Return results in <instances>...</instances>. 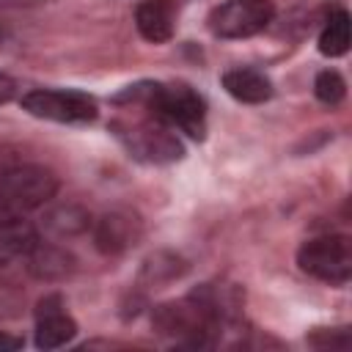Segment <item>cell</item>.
<instances>
[{"label":"cell","instance_id":"3957f363","mask_svg":"<svg viewBox=\"0 0 352 352\" xmlns=\"http://www.w3.org/2000/svg\"><path fill=\"white\" fill-rule=\"evenodd\" d=\"M116 129H118L121 143L126 146V151H129L135 160L162 165V162H176V160L184 157V146H182V140L176 138L173 126L165 124V121H162L160 116H154V113H151V118H146V121L116 124Z\"/></svg>","mask_w":352,"mask_h":352},{"label":"cell","instance_id":"30bf717a","mask_svg":"<svg viewBox=\"0 0 352 352\" xmlns=\"http://www.w3.org/2000/svg\"><path fill=\"white\" fill-rule=\"evenodd\" d=\"M223 88L236 99V102H245V104H261L272 96V82L264 72L258 69H250V66H236V69H228L223 74Z\"/></svg>","mask_w":352,"mask_h":352},{"label":"cell","instance_id":"d6986e66","mask_svg":"<svg viewBox=\"0 0 352 352\" xmlns=\"http://www.w3.org/2000/svg\"><path fill=\"white\" fill-rule=\"evenodd\" d=\"M3 41H6V33H3V30H0V47H3Z\"/></svg>","mask_w":352,"mask_h":352},{"label":"cell","instance_id":"6da1fadb","mask_svg":"<svg viewBox=\"0 0 352 352\" xmlns=\"http://www.w3.org/2000/svg\"><path fill=\"white\" fill-rule=\"evenodd\" d=\"M118 102H138L148 107L154 116H160L173 129H182L184 135L204 140L206 135V102L198 91H192L184 82H138L129 85L124 94L116 96Z\"/></svg>","mask_w":352,"mask_h":352},{"label":"cell","instance_id":"4fadbf2b","mask_svg":"<svg viewBox=\"0 0 352 352\" xmlns=\"http://www.w3.org/2000/svg\"><path fill=\"white\" fill-rule=\"evenodd\" d=\"M44 226L50 234L55 236H74V234H82L88 226H91V217L85 209L74 206V204H66V206H58L52 209L47 217H44Z\"/></svg>","mask_w":352,"mask_h":352},{"label":"cell","instance_id":"5b68a950","mask_svg":"<svg viewBox=\"0 0 352 352\" xmlns=\"http://www.w3.org/2000/svg\"><path fill=\"white\" fill-rule=\"evenodd\" d=\"M22 107L36 118H47V121H58V124H88L99 113L94 96H88L82 91H72V88L28 91L22 96Z\"/></svg>","mask_w":352,"mask_h":352},{"label":"cell","instance_id":"2e32d148","mask_svg":"<svg viewBox=\"0 0 352 352\" xmlns=\"http://www.w3.org/2000/svg\"><path fill=\"white\" fill-rule=\"evenodd\" d=\"M314 91H316V99H319V102L336 107V104L346 96V82H344V77H341L338 72L327 69V72H319V74H316Z\"/></svg>","mask_w":352,"mask_h":352},{"label":"cell","instance_id":"52a82bcc","mask_svg":"<svg viewBox=\"0 0 352 352\" xmlns=\"http://www.w3.org/2000/svg\"><path fill=\"white\" fill-rule=\"evenodd\" d=\"M77 333V322L66 314L63 297L44 294L36 305V346L38 349H58L66 341H72Z\"/></svg>","mask_w":352,"mask_h":352},{"label":"cell","instance_id":"8fae6325","mask_svg":"<svg viewBox=\"0 0 352 352\" xmlns=\"http://www.w3.org/2000/svg\"><path fill=\"white\" fill-rule=\"evenodd\" d=\"M74 256L58 245H33L28 253V270L38 280H63L74 272Z\"/></svg>","mask_w":352,"mask_h":352},{"label":"cell","instance_id":"9c48e42d","mask_svg":"<svg viewBox=\"0 0 352 352\" xmlns=\"http://www.w3.org/2000/svg\"><path fill=\"white\" fill-rule=\"evenodd\" d=\"M135 25L151 44H165L176 30V0H143L135 8Z\"/></svg>","mask_w":352,"mask_h":352},{"label":"cell","instance_id":"277c9868","mask_svg":"<svg viewBox=\"0 0 352 352\" xmlns=\"http://www.w3.org/2000/svg\"><path fill=\"white\" fill-rule=\"evenodd\" d=\"M297 264L316 280L344 286L352 275V242L346 234H327L300 245Z\"/></svg>","mask_w":352,"mask_h":352},{"label":"cell","instance_id":"ac0fdd59","mask_svg":"<svg viewBox=\"0 0 352 352\" xmlns=\"http://www.w3.org/2000/svg\"><path fill=\"white\" fill-rule=\"evenodd\" d=\"M19 346H22V338L8 336V333H0V352H11V349H19Z\"/></svg>","mask_w":352,"mask_h":352},{"label":"cell","instance_id":"5bb4252c","mask_svg":"<svg viewBox=\"0 0 352 352\" xmlns=\"http://www.w3.org/2000/svg\"><path fill=\"white\" fill-rule=\"evenodd\" d=\"M346 50H349V14L344 8H338L327 19V25L319 36V52L327 58H338Z\"/></svg>","mask_w":352,"mask_h":352},{"label":"cell","instance_id":"e0dca14e","mask_svg":"<svg viewBox=\"0 0 352 352\" xmlns=\"http://www.w3.org/2000/svg\"><path fill=\"white\" fill-rule=\"evenodd\" d=\"M14 94H16V80L0 72V104H6L8 99H14Z\"/></svg>","mask_w":352,"mask_h":352},{"label":"cell","instance_id":"7a4b0ae2","mask_svg":"<svg viewBox=\"0 0 352 352\" xmlns=\"http://www.w3.org/2000/svg\"><path fill=\"white\" fill-rule=\"evenodd\" d=\"M58 190L52 170L41 165H16L0 173V220H16L44 206Z\"/></svg>","mask_w":352,"mask_h":352},{"label":"cell","instance_id":"9a60e30c","mask_svg":"<svg viewBox=\"0 0 352 352\" xmlns=\"http://www.w3.org/2000/svg\"><path fill=\"white\" fill-rule=\"evenodd\" d=\"M182 272H184V264H182L179 256H173V253H157V256H151V258L146 261V267H143V280L151 283V286H162V283L179 278Z\"/></svg>","mask_w":352,"mask_h":352},{"label":"cell","instance_id":"ba28073f","mask_svg":"<svg viewBox=\"0 0 352 352\" xmlns=\"http://www.w3.org/2000/svg\"><path fill=\"white\" fill-rule=\"evenodd\" d=\"M143 236V223L132 212H107L94 223V242L102 253H124Z\"/></svg>","mask_w":352,"mask_h":352},{"label":"cell","instance_id":"7c38bea8","mask_svg":"<svg viewBox=\"0 0 352 352\" xmlns=\"http://www.w3.org/2000/svg\"><path fill=\"white\" fill-rule=\"evenodd\" d=\"M36 228L16 217V220H0V270L8 267L11 261L22 258L30 253V248L36 245Z\"/></svg>","mask_w":352,"mask_h":352},{"label":"cell","instance_id":"8992f818","mask_svg":"<svg viewBox=\"0 0 352 352\" xmlns=\"http://www.w3.org/2000/svg\"><path fill=\"white\" fill-rule=\"evenodd\" d=\"M275 16L270 0H226L209 14V30L217 38H248L261 33Z\"/></svg>","mask_w":352,"mask_h":352}]
</instances>
